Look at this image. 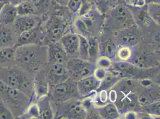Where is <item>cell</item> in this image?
Segmentation results:
<instances>
[{"label":"cell","mask_w":160,"mask_h":119,"mask_svg":"<svg viewBox=\"0 0 160 119\" xmlns=\"http://www.w3.org/2000/svg\"><path fill=\"white\" fill-rule=\"evenodd\" d=\"M69 58H78L79 38L78 34L68 33L59 40Z\"/></svg>","instance_id":"cell-13"},{"label":"cell","mask_w":160,"mask_h":119,"mask_svg":"<svg viewBox=\"0 0 160 119\" xmlns=\"http://www.w3.org/2000/svg\"><path fill=\"white\" fill-rule=\"evenodd\" d=\"M4 3H5V1H0V10Z\"/></svg>","instance_id":"cell-46"},{"label":"cell","mask_w":160,"mask_h":119,"mask_svg":"<svg viewBox=\"0 0 160 119\" xmlns=\"http://www.w3.org/2000/svg\"><path fill=\"white\" fill-rule=\"evenodd\" d=\"M47 48L50 63H65L69 59L59 40L49 42Z\"/></svg>","instance_id":"cell-16"},{"label":"cell","mask_w":160,"mask_h":119,"mask_svg":"<svg viewBox=\"0 0 160 119\" xmlns=\"http://www.w3.org/2000/svg\"><path fill=\"white\" fill-rule=\"evenodd\" d=\"M157 63V60L152 57V54L140 53L134 60V64L142 69H149Z\"/></svg>","instance_id":"cell-22"},{"label":"cell","mask_w":160,"mask_h":119,"mask_svg":"<svg viewBox=\"0 0 160 119\" xmlns=\"http://www.w3.org/2000/svg\"><path fill=\"white\" fill-rule=\"evenodd\" d=\"M147 4L149 3H152V2H155V3H160V0H145Z\"/></svg>","instance_id":"cell-45"},{"label":"cell","mask_w":160,"mask_h":119,"mask_svg":"<svg viewBox=\"0 0 160 119\" xmlns=\"http://www.w3.org/2000/svg\"><path fill=\"white\" fill-rule=\"evenodd\" d=\"M26 1H28V0H8V1L11 3H12L14 6H16L19 4H20L22 2Z\"/></svg>","instance_id":"cell-44"},{"label":"cell","mask_w":160,"mask_h":119,"mask_svg":"<svg viewBox=\"0 0 160 119\" xmlns=\"http://www.w3.org/2000/svg\"><path fill=\"white\" fill-rule=\"evenodd\" d=\"M147 7L150 18L160 25V3H149L147 4Z\"/></svg>","instance_id":"cell-32"},{"label":"cell","mask_w":160,"mask_h":119,"mask_svg":"<svg viewBox=\"0 0 160 119\" xmlns=\"http://www.w3.org/2000/svg\"><path fill=\"white\" fill-rule=\"evenodd\" d=\"M122 0H94L97 8L100 12L105 13L109 12Z\"/></svg>","instance_id":"cell-30"},{"label":"cell","mask_w":160,"mask_h":119,"mask_svg":"<svg viewBox=\"0 0 160 119\" xmlns=\"http://www.w3.org/2000/svg\"><path fill=\"white\" fill-rule=\"evenodd\" d=\"M15 50L14 46L0 48V64L4 65L14 60Z\"/></svg>","instance_id":"cell-28"},{"label":"cell","mask_w":160,"mask_h":119,"mask_svg":"<svg viewBox=\"0 0 160 119\" xmlns=\"http://www.w3.org/2000/svg\"><path fill=\"white\" fill-rule=\"evenodd\" d=\"M136 23L141 26H147L151 22V18L148 13L147 5L144 7H132L127 5Z\"/></svg>","instance_id":"cell-18"},{"label":"cell","mask_w":160,"mask_h":119,"mask_svg":"<svg viewBox=\"0 0 160 119\" xmlns=\"http://www.w3.org/2000/svg\"><path fill=\"white\" fill-rule=\"evenodd\" d=\"M75 27L78 31V34L86 38L89 36V29L87 25L82 19H77L75 23Z\"/></svg>","instance_id":"cell-38"},{"label":"cell","mask_w":160,"mask_h":119,"mask_svg":"<svg viewBox=\"0 0 160 119\" xmlns=\"http://www.w3.org/2000/svg\"><path fill=\"white\" fill-rule=\"evenodd\" d=\"M107 72H107L106 69H102V68H99V67L97 68V67H96V69L94 72V76L100 82L101 80L105 78V76L107 74Z\"/></svg>","instance_id":"cell-41"},{"label":"cell","mask_w":160,"mask_h":119,"mask_svg":"<svg viewBox=\"0 0 160 119\" xmlns=\"http://www.w3.org/2000/svg\"><path fill=\"white\" fill-rule=\"evenodd\" d=\"M35 15L18 16L12 26V29L18 36L20 33L32 30L38 25V20Z\"/></svg>","instance_id":"cell-12"},{"label":"cell","mask_w":160,"mask_h":119,"mask_svg":"<svg viewBox=\"0 0 160 119\" xmlns=\"http://www.w3.org/2000/svg\"><path fill=\"white\" fill-rule=\"evenodd\" d=\"M82 4V0H69L66 7L73 14L78 13L80 12Z\"/></svg>","instance_id":"cell-39"},{"label":"cell","mask_w":160,"mask_h":119,"mask_svg":"<svg viewBox=\"0 0 160 119\" xmlns=\"http://www.w3.org/2000/svg\"><path fill=\"white\" fill-rule=\"evenodd\" d=\"M33 4L35 14H44L53 6V0H31Z\"/></svg>","instance_id":"cell-24"},{"label":"cell","mask_w":160,"mask_h":119,"mask_svg":"<svg viewBox=\"0 0 160 119\" xmlns=\"http://www.w3.org/2000/svg\"><path fill=\"white\" fill-rule=\"evenodd\" d=\"M16 34L9 27L0 26V48L14 46L16 40Z\"/></svg>","instance_id":"cell-20"},{"label":"cell","mask_w":160,"mask_h":119,"mask_svg":"<svg viewBox=\"0 0 160 119\" xmlns=\"http://www.w3.org/2000/svg\"><path fill=\"white\" fill-rule=\"evenodd\" d=\"M18 16L36 15L33 4L31 0L22 2L16 6Z\"/></svg>","instance_id":"cell-27"},{"label":"cell","mask_w":160,"mask_h":119,"mask_svg":"<svg viewBox=\"0 0 160 119\" xmlns=\"http://www.w3.org/2000/svg\"><path fill=\"white\" fill-rule=\"evenodd\" d=\"M20 118L41 119L40 110L37 103L29 104L25 112L20 116Z\"/></svg>","instance_id":"cell-33"},{"label":"cell","mask_w":160,"mask_h":119,"mask_svg":"<svg viewBox=\"0 0 160 119\" xmlns=\"http://www.w3.org/2000/svg\"><path fill=\"white\" fill-rule=\"evenodd\" d=\"M65 65L70 78L75 81L93 74L96 68V63L80 58H70Z\"/></svg>","instance_id":"cell-5"},{"label":"cell","mask_w":160,"mask_h":119,"mask_svg":"<svg viewBox=\"0 0 160 119\" xmlns=\"http://www.w3.org/2000/svg\"><path fill=\"white\" fill-rule=\"evenodd\" d=\"M111 16L118 23H123L130 14L127 3L122 0L109 10Z\"/></svg>","instance_id":"cell-19"},{"label":"cell","mask_w":160,"mask_h":119,"mask_svg":"<svg viewBox=\"0 0 160 119\" xmlns=\"http://www.w3.org/2000/svg\"><path fill=\"white\" fill-rule=\"evenodd\" d=\"M37 104L40 110L41 119H53V111L50 104V98L47 95L38 99Z\"/></svg>","instance_id":"cell-21"},{"label":"cell","mask_w":160,"mask_h":119,"mask_svg":"<svg viewBox=\"0 0 160 119\" xmlns=\"http://www.w3.org/2000/svg\"><path fill=\"white\" fill-rule=\"evenodd\" d=\"M0 98L6 105L12 107L19 116L30 104V98L19 90L8 86L0 80Z\"/></svg>","instance_id":"cell-4"},{"label":"cell","mask_w":160,"mask_h":119,"mask_svg":"<svg viewBox=\"0 0 160 119\" xmlns=\"http://www.w3.org/2000/svg\"><path fill=\"white\" fill-rule=\"evenodd\" d=\"M117 55L122 61H128L133 57V52L130 47L122 46L118 50Z\"/></svg>","instance_id":"cell-34"},{"label":"cell","mask_w":160,"mask_h":119,"mask_svg":"<svg viewBox=\"0 0 160 119\" xmlns=\"http://www.w3.org/2000/svg\"><path fill=\"white\" fill-rule=\"evenodd\" d=\"M99 47L100 54L107 57H112L114 56L115 52V46L112 40L107 39L101 42Z\"/></svg>","instance_id":"cell-29"},{"label":"cell","mask_w":160,"mask_h":119,"mask_svg":"<svg viewBox=\"0 0 160 119\" xmlns=\"http://www.w3.org/2000/svg\"><path fill=\"white\" fill-rule=\"evenodd\" d=\"M112 88L116 91L117 99L114 104L120 113L130 112L139 104L137 83L133 79L121 78Z\"/></svg>","instance_id":"cell-2"},{"label":"cell","mask_w":160,"mask_h":119,"mask_svg":"<svg viewBox=\"0 0 160 119\" xmlns=\"http://www.w3.org/2000/svg\"><path fill=\"white\" fill-rule=\"evenodd\" d=\"M146 112L149 115L155 116L160 118V101L152 102L148 104L145 105L143 107Z\"/></svg>","instance_id":"cell-35"},{"label":"cell","mask_w":160,"mask_h":119,"mask_svg":"<svg viewBox=\"0 0 160 119\" xmlns=\"http://www.w3.org/2000/svg\"><path fill=\"white\" fill-rule=\"evenodd\" d=\"M17 17L16 6L9 1L5 2L0 10V26L12 27Z\"/></svg>","instance_id":"cell-17"},{"label":"cell","mask_w":160,"mask_h":119,"mask_svg":"<svg viewBox=\"0 0 160 119\" xmlns=\"http://www.w3.org/2000/svg\"><path fill=\"white\" fill-rule=\"evenodd\" d=\"M121 78L120 76L115 73H110L108 74L107 72L105 78L100 80V85L98 91H100V90L108 91L111 89Z\"/></svg>","instance_id":"cell-25"},{"label":"cell","mask_w":160,"mask_h":119,"mask_svg":"<svg viewBox=\"0 0 160 119\" xmlns=\"http://www.w3.org/2000/svg\"><path fill=\"white\" fill-rule=\"evenodd\" d=\"M0 80L12 88L24 93L29 98L33 94V80L25 73L11 67H0Z\"/></svg>","instance_id":"cell-3"},{"label":"cell","mask_w":160,"mask_h":119,"mask_svg":"<svg viewBox=\"0 0 160 119\" xmlns=\"http://www.w3.org/2000/svg\"><path fill=\"white\" fill-rule=\"evenodd\" d=\"M127 1H128V0H124V1H125L126 2H127Z\"/></svg>","instance_id":"cell-47"},{"label":"cell","mask_w":160,"mask_h":119,"mask_svg":"<svg viewBox=\"0 0 160 119\" xmlns=\"http://www.w3.org/2000/svg\"><path fill=\"white\" fill-rule=\"evenodd\" d=\"M54 1L62 6H67V3L69 0H53Z\"/></svg>","instance_id":"cell-43"},{"label":"cell","mask_w":160,"mask_h":119,"mask_svg":"<svg viewBox=\"0 0 160 119\" xmlns=\"http://www.w3.org/2000/svg\"><path fill=\"white\" fill-rule=\"evenodd\" d=\"M14 60L28 73H37L48 61L47 46L32 44L17 47Z\"/></svg>","instance_id":"cell-1"},{"label":"cell","mask_w":160,"mask_h":119,"mask_svg":"<svg viewBox=\"0 0 160 119\" xmlns=\"http://www.w3.org/2000/svg\"><path fill=\"white\" fill-rule=\"evenodd\" d=\"M126 3L130 6L136 7H144L147 4L145 0H128Z\"/></svg>","instance_id":"cell-42"},{"label":"cell","mask_w":160,"mask_h":119,"mask_svg":"<svg viewBox=\"0 0 160 119\" xmlns=\"http://www.w3.org/2000/svg\"><path fill=\"white\" fill-rule=\"evenodd\" d=\"M88 43V60L96 63L99 52V47L98 39L94 36L87 38Z\"/></svg>","instance_id":"cell-26"},{"label":"cell","mask_w":160,"mask_h":119,"mask_svg":"<svg viewBox=\"0 0 160 119\" xmlns=\"http://www.w3.org/2000/svg\"><path fill=\"white\" fill-rule=\"evenodd\" d=\"M78 35L79 38L78 58L84 60H88V43L87 38L81 35Z\"/></svg>","instance_id":"cell-31"},{"label":"cell","mask_w":160,"mask_h":119,"mask_svg":"<svg viewBox=\"0 0 160 119\" xmlns=\"http://www.w3.org/2000/svg\"><path fill=\"white\" fill-rule=\"evenodd\" d=\"M120 41L126 45L133 44L138 42L137 36L132 32L125 31L121 34Z\"/></svg>","instance_id":"cell-36"},{"label":"cell","mask_w":160,"mask_h":119,"mask_svg":"<svg viewBox=\"0 0 160 119\" xmlns=\"http://www.w3.org/2000/svg\"><path fill=\"white\" fill-rule=\"evenodd\" d=\"M100 85V81L93 74L77 81V86L80 96L87 97L96 93Z\"/></svg>","instance_id":"cell-14"},{"label":"cell","mask_w":160,"mask_h":119,"mask_svg":"<svg viewBox=\"0 0 160 119\" xmlns=\"http://www.w3.org/2000/svg\"><path fill=\"white\" fill-rule=\"evenodd\" d=\"M111 67H112L113 73L120 76H124V78H128L131 79H148L149 76L148 74L147 70L149 69H142L139 67L131 64L127 61H121L115 64H112Z\"/></svg>","instance_id":"cell-7"},{"label":"cell","mask_w":160,"mask_h":119,"mask_svg":"<svg viewBox=\"0 0 160 119\" xmlns=\"http://www.w3.org/2000/svg\"><path fill=\"white\" fill-rule=\"evenodd\" d=\"M46 72L49 87L53 86L70 78L65 63H50Z\"/></svg>","instance_id":"cell-9"},{"label":"cell","mask_w":160,"mask_h":119,"mask_svg":"<svg viewBox=\"0 0 160 119\" xmlns=\"http://www.w3.org/2000/svg\"><path fill=\"white\" fill-rule=\"evenodd\" d=\"M100 116L104 119H118L120 117L118 112L114 103H107L105 106L98 108Z\"/></svg>","instance_id":"cell-23"},{"label":"cell","mask_w":160,"mask_h":119,"mask_svg":"<svg viewBox=\"0 0 160 119\" xmlns=\"http://www.w3.org/2000/svg\"><path fill=\"white\" fill-rule=\"evenodd\" d=\"M96 67L102 68L106 70L110 68L112 66V62L111 60L109 59V57H107L105 56H103L98 60V61L96 62Z\"/></svg>","instance_id":"cell-40"},{"label":"cell","mask_w":160,"mask_h":119,"mask_svg":"<svg viewBox=\"0 0 160 119\" xmlns=\"http://www.w3.org/2000/svg\"><path fill=\"white\" fill-rule=\"evenodd\" d=\"M44 35L38 29V26L33 29L20 33L16 38L14 47L16 48L19 46L32 45V44H41L42 41V38Z\"/></svg>","instance_id":"cell-11"},{"label":"cell","mask_w":160,"mask_h":119,"mask_svg":"<svg viewBox=\"0 0 160 119\" xmlns=\"http://www.w3.org/2000/svg\"><path fill=\"white\" fill-rule=\"evenodd\" d=\"M47 24V38L48 43L57 42L60 40L64 32L65 23L63 20L58 16H53Z\"/></svg>","instance_id":"cell-10"},{"label":"cell","mask_w":160,"mask_h":119,"mask_svg":"<svg viewBox=\"0 0 160 119\" xmlns=\"http://www.w3.org/2000/svg\"><path fill=\"white\" fill-rule=\"evenodd\" d=\"M14 117L12 112L0 98V119H13Z\"/></svg>","instance_id":"cell-37"},{"label":"cell","mask_w":160,"mask_h":119,"mask_svg":"<svg viewBox=\"0 0 160 119\" xmlns=\"http://www.w3.org/2000/svg\"><path fill=\"white\" fill-rule=\"evenodd\" d=\"M33 82V94L37 99L47 95L50 91L46 72L42 69L36 73Z\"/></svg>","instance_id":"cell-15"},{"label":"cell","mask_w":160,"mask_h":119,"mask_svg":"<svg viewBox=\"0 0 160 119\" xmlns=\"http://www.w3.org/2000/svg\"><path fill=\"white\" fill-rule=\"evenodd\" d=\"M59 103L60 106L58 110L60 112L59 118L84 119L87 117V111L82 106V102L75 98Z\"/></svg>","instance_id":"cell-8"},{"label":"cell","mask_w":160,"mask_h":119,"mask_svg":"<svg viewBox=\"0 0 160 119\" xmlns=\"http://www.w3.org/2000/svg\"><path fill=\"white\" fill-rule=\"evenodd\" d=\"M52 96L58 102H62L80 96L77 86V81L68 78L52 86Z\"/></svg>","instance_id":"cell-6"}]
</instances>
